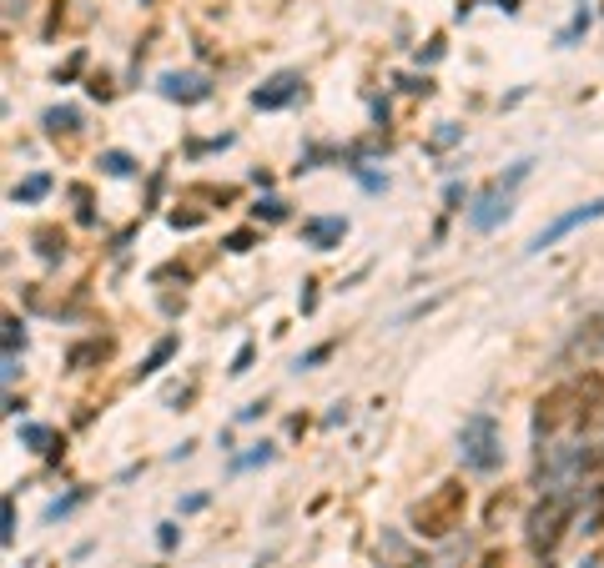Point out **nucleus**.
Listing matches in <instances>:
<instances>
[{"label": "nucleus", "mask_w": 604, "mask_h": 568, "mask_svg": "<svg viewBox=\"0 0 604 568\" xmlns=\"http://www.w3.org/2000/svg\"><path fill=\"white\" fill-rule=\"evenodd\" d=\"M594 216H604V197H600V202H584V206H579V212L559 216V222H549V227H544L539 237L529 241V252H549V247H554V241H559V237H569V232H574V227H584V222H594Z\"/></svg>", "instance_id": "6"}, {"label": "nucleus", "mask_w": 604, "mask_h": 568, "mask_svg": "<svg viewBox=\"0 0 604 568\" xmlns=\"http://www.w3.org/2000/svg\"><path fill=\"white\" fill-rule=\"evenodd\" d=\"M0 523H5V529H0V538L11 543L15 538V498H5V503H0Z\"/></svg>", "instance_id": "20"}, {"label": "nucleus", "mask_w": 604, "mask_h": 568, "mask_svg": "<svg viewBox=\"0 0 604 568\" xmlns=\"http://www.w3.org/2000/svg\"><path fill=\"white\" fill-rule=\"evenodd\" d=\"M106 353H111V342H106V337H91V342H81V347H71V353H66V367H71V372H81L86 363H101Z\"/></svg>", "instance_id": "14"}, {"label": "nucleus", "mask_w": 604, "mask_h": 568, "mask_svg": "<svg viewBox=\"0 0 604 568\" xmlns=\"http://www.w3.org/2000/svg\"><path fill=\"white\" fill-rule=\"evenodd\" d=\"M252 216H258V222H283L287 206L283 202H258V206H252Z\"/></svg>", "instance_id": "19"}, {"label": "nucleus", "mask_w": 604, "mask_h": 568, "mask_svg": "<svg viewBox=\"0 0 604 568\" xmlns=\"http://www.w3.org/2000/svg\"><path fill=\"white\" fill-rule=\"evenodd\" d=\"M252 241H258V232H232V237H227V252H252Z\"/></svg>", "instance_id": "23"}, {"label": "nucleus", "mask_w": 604, "mask_h": 568, "mask_svg": "<svg viewBox=\"0 0 604 568\" xmlns=\"http://www.w3.org/2000/svg\"><path fill=\"white\" fill-rule=\"evenodd\" d=\"M574 353H584V357H600L604 353V312H594L590 322L574 332Z\"/></svg>", "instance_id": "12"}, {"label": "nucleus", "mask_w": 604, "mask_h": 568, "mask_svg": "<svg viewBox=\"0 0 604 568\" xmlns=\"http://www.w3.org/2000/svg\"><path fill=\"white\" fill-rule=\"evenodd\" d=\"M328 353H333V342H322V347H312V353H302V363H297V367H318V363H322V357H328Z\"/></svg>", "instance_id": "25"}, {"label": "nucleus", "mask_w": 604, "mask_h": 568, "mask_svg": "<svg viewBox=\"0 0 604 568\" xmlns=\"http://www.w3.org/2000/svg\"><path fill=\"white\" fill-rule=\"evenodd\" d=\"M600 413H604V378L600 372H584V378L574 382V423L590 428Z\"/></svg>", "instance_id": "8"}, {"label": "nucleus", "mask_w": 604, "mask_h": 568, "mask_svg": "<svg viewBox=\"0 0 604 568\" xmlns=\"http://www.w3.org/2000/svg\"><path fill=\"white\" fill-rule=\"evenodd\" d=\"M15 347H26V328L21 317H5V357H15Z\"/></svg>", "instance_id": "18"}, {"label": "nucleus", "mask_w": 604, "mask_h": 568, "mask_svg": "<svg viewBox=\"0 0 604 568\" xmlns=\"http://www.w3.org/2000/svg\"><path fill=\"white\" fill-rule=\"evenodd\" d=\"M459 458H463V468H474V473H494V468H499V458H503L499 423H494L489 413H468V417H463Z\"/></svg>", "instance_id": "2"}, {"label": "nucleus", "mask_w": 604, "mask_h": 568, "mask_svg": "<svg viewBox=\"0 0 604 568\" xmlns=\"http://www.w3.org/2000/svg\"><path fill=\"white\" fill-rule=\"evenodd\" d=\"M171 357H177V332H167V337L156 342L152 353H146V363L136 367V382H146V378H156V372H162V367L171 363Z\"/></svg>", "instance_id": "11"}, {"label": "nucleus", "mask_w": 604, "mask_h": 568, "mask_svg": "<svg viewBox=\"0 0 604 568\" xmlns=\"http://www.w3.org/2000/svg\"><path fill=\"white\" fill-rule=\"evenodd\" d=\"M46 191H51V177H26L21 187L11 191V202H40Z\"/></svg>", "instance_id": "15"}, {"label": "nucleus", "mask_w": 604, "mask_h": 568, "mask_svg": "<svg viewBox=\"0 0 604 568\" xmlns=\"http://www.w3.org/2000/svg\"><path fill=\"white\" fill-rule=\"evenodd\" d=\"M499 5H503V11H514V0H499Z\"/></svg>", "instance_id": "28"}, {"label": "nucleus", "mask_w": 604, "mask_h": 568, "mask_svg": "<svg viewBox=\"0 0 604 568\" xmlns=\"http://www.w3.org/2000/svg\"><path fill=\"white\" fill-rule=\"evenodd\" d=\"M91 96H101V101H106V96H111V81H106V76H91Z\"/></svg>", "instance_id": "26"}, {"label": "nucleus", "mask_w": 604, "mask_h": 568, "mask_svg": "<svg viewBox=\"0 0 604 568\" xmlns=\"http://www.w3.org/2000/svg\"><path fill=\"white\" fill-rule=\"evenodd\" d=\"M574 382H559V388H549L539 398V413H534V433H539V438H549L554 428H565L569 417H574Z\"/></svg>", "instance_id": "5"}, {"label": "nucleus", "mask_w": 604, "mask_h": 568, "mask_svg": "<svg viewBox=\"0 0 604 568\" xmlns=\"http://www.w3.org/2000/svg\"><path fill=\"white\" fill-rule=\"evenodd\" d=\"M247 367H252V342H242V347H237V357H232V378H242Z\"/></svg>", "instance_id": "24"}, {"label": "nucleus", "mask_w": 604, "mask_h": 568, "mask_svg": "<svg viewBox=\"0 0 604 568\" xmlns=\"http://www.w3.org/2000/svg\"><path fill=\"white\" fill-rule=\"evenodd\" d=\"M343 237H347L343 216H308V222H302V241H308V247H318V252H333Z\"/></svg>", "instance_id": "10"}, {"label": "nucleus", "mask_w": 604, "mask_h": 568, "mask_svg": "<svg viewBox=\"0 0 604 568\" xmlns=\"http://www.w3.org/2000/svg\"><path fill=\"white\" fill-rule=\"evenodd\" d=\"M101 171H106V177H131V171H136V162H131L127 152H106L101 156Z\"/></svg>", "instance_id": "17"}, {"label": "nucleus", "mask_w": 604, "mask_h": 568, "mask_svg": "<svg viewBox=\"0 0 604 568\" xmlns=\"http://www.w3.org/2000/svg\"><path fill=\"white\" fill-rule=\"evenodd\" d=\"M162 96L167 101H181V106H197L212 96V86H206V76H181V71H167L162 76Z\"/></svg>", "instance_id": "9"}, {"label": "nucleus", "mask_w": 604, "mask_h": 568, "mask_svg": "<svg viewBox=\"0 0 604 568\" xmlns=\"http://www.w3.org/2000/svg\"><path fill=\"white\" fill-rule=\"evenodd\" d=\"M484 568H503V558H499V554H489V558H484Z\"/></svg>", "instance_id": "27"}, {"label": "nucleus", "mask_w": 604, "mask_h": 568, "mask_svg": "<svg viewBox=\"0 0 604 568\" xmlns=\"http://www.w3.org/2000/svg\"><path fill=\"white\" fill-rule=\"evenodd\" d=\"M529 166H534V162H519V166H514V171H509V181H494V187H489V191H484V197H478V206H474V212H468V222H474V227H478V232H489V227H499V216H503V212H509V191H514V187H519V181H524V177H529Z\"/></svg>", "instance_id": "4"}, {"label": "nucleus", "mask_w": 604, "mask_h": 568, "mask_svg": "<svg viewBox=\"0 0 604 568\" xmlns=\"http://www.w3.org/2000/svg\"><path fill=\"white\" fill-rule=\"evenodd\" d=\"M40 121H46L51 136H76V131H81V111H76V106H51Z\"/></svg>", "instance_id": "13"}, {"label": "nucleus", "mask_w": 604, "mask_h": 568, "mask_svg": "<svg viewBox=\"0 0 604 568\" xmlns=\"http://www.w3.org/2000/svg\"><path fill=\"white\" fill-rule=\"evenodd\" d=\"M36 241H40V257H46V262H61V252H66V237L56 227H40L36 232Z\"/></svg>", "instance_id": "16"}, {"label": "nucleus", "mask_w": 604, "mask_h": 568, "mask_svg": "<svg viewBox=\"0 0 604 568\" xmlns=\"http://www.w3.org/2000/svg\"><path fill=\"white\" fill-rule=\"evenodd\" d=\"M171 227H177V232H192V227H202V212H181V206H177V212H171Z\"/></svg>", "instance_id": "21"}, {"label": "nucleus", "mask_w": 604, "mask_h": 568, "mask_svg": "<svg viewBox=\"0 0 604 568\" xmlns=\"http://www.w3.org/2000/svg\"><path fill=\"white\" fill-rule=\"evenodd\" d=\"M297 91H302V76H297V71H277L267 86L252 91V106H258V111H283L287 101H297Z\"/></svg>", "instance_id": "7"}, {"label": "nucleus", "mask_w": 604, "mask_h": 568, "mask_svg": "<svg viewBox=\"0 0 604 568\" xmlns=\"http://www.w3.org/2000/svg\"><path fill=\"white\" fill-rule=\"evenodd\" d=\"M579 568H600V564H594V558H590V564H579Z\"/></svg>", "instance_id": "29"}, {"label": "nucleus", "mask_w": 604, "mask_h": 568, "mask_svg": "<svg viewBox=\"0 0 604 568\" xmlns=\"http://www.w3.org/2000/svg\"><path fill=\"white\" fill-rule=\"evenodd\" d=\"M21 438H26L31 448H46V442H51V433L40 428V423H26V428H21Z\"/></svg>", "instance_id": "22"}, {"label": "nucleus", "mask_w": 604, "mask_h": 568, "mask_svg": "<svg viewBox=\"0 0 604 568\" xmlns=\"http://www.w3.org/2000/svg\"><path fill=\"white\" fill-rule=\"evenodd\" d=\"M569 518H574V498H569V493H549V498L529 513V548H534V554H554V543L565 538Z\"/></svg>", "instance_id": "3"}, {"label": "nucleus", "mask_w": 604, "mask_h": 568, "mask_svg": "<svg viewBox=\"0 0 604 568\" xmlns=\"http://www.w3.org/2000/svg\"><path fill=\"white\" fill-rule=\"evenodd\" d=\"M463 508H468V488L459 478H443L433 493H424L408 513V529L418 538H449L453 529L463 523Z\"/></svg>", "instance_id": "1"}]
</instances>
